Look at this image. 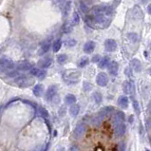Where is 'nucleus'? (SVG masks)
<instances>
[{"mask_svg": "<svg viewBox=\"0 0 151 151\" xmlns=\"http://www.w3.org/2000/svg\"><path fill=\"white\" fill-rule=\"evenodd\" d=\"M114 124V133L116 136L121 137L126 132V124L124 122H118V121H113Z\"/></svg>", "mask_w": 151, "mask_h": 151, "instance_id": "nucleus-1", "label": "nucleus"}, {"mask_svg": "<svg viewBox=\"0 0 151 151\" xmlns=\"http://www.w3.org/2000/svg\"><path fill=\"white\" fill-rule=\"evenodd\" d=\"M57 92H58V87L56 85H51L50 87H49V88L47 89L46 94H45V97H46V100L47 101H52L54 97L57 95Z\"/></svg>", "mask_w": 151, "mask_h": 151, "instance_id": "nucleus-2", "label": "nucleus"}, {"mask_svg": "<svg viewBox=\"0 0 151 151\" xmlns=\"http://www.w3.org/2000/svg\"><path fill=\"white\" fill-rule=\"evenodd\" d=\"M15 83L19 86L20 88H27L29 87L32 84V81L31 79H29L27 76L25 75H18L17 78L15 79Z\"/></svg>", "mask_w": 151, "mask_h": 151, "instance_id": "nucleus-3", "label": "nucleus"}, {"mask_svg": "<svg viewBox=\"0 0 151 151\" xmlns=\"http://www.w3.org/2000/svg\"><path fill=\"white\" fill-rule=\"evenodd\" d=\"M86 130H87V128H86L84 124H77L74 128V130H73V136H74L75 139H80V138H82L85 135Z\"/></svg>", "mask_w": 151, "mask_h": 151, "instance_id": "nucleus-4", "label": "nucleus"}, {"mask_svg": "<svg viewBox=\"0 0 151 151\" xmlns=\"http://www.w3.org/2000/svg\"><path fill=\"white\" fill-rule=\"evenodd\" d=\"M96 83L100 87H106L107 83H109V77H107L106 73L105 72L98 73V75L96 77Z\"/></svg>", "mask_w": 151, "mask_h": 151, "instance_id": "nucleus-5", "label": "nucleus"}, {"mask_svg": "<svg viewBox=\"0 0 151 151\" xmlns=\"http://www.w3.org/2000/svg\"><path fill=\"white\" fill-rule=\"evenodd\" d=\"M0 66L3 67L4 68L12 70L14 68V63L12 62V60L8 57H1L0 58Z\"/></svg>", "mask_w": 151, "mask_h": 151, "instance_id": "nucleus-6", "label": "nucleus"}, {"mask_svg": "<svg viewBox=\"0 0 151 151\" xmlns=\"http://www.w3.org/2000/svg\"><path fill=\"white\" fill-rule=\"evenodd\" d=\"M123 90L126 94L132 95L133 92H134V85L130 81H124L123 84Z\"/></svg>", "mask_w": 151, "mask_h": 151, "instance_id": "nucleus-7", "label": "nucleus"}, {"mask_svg": "<svg viewBox=\"0 0 151 151\" xmlns=\"http://www.w3.org/2000/svg\"><path fill=\"white\" fill-rule=\"evenodd\" d=\"M67 75V79H68L70 84H74L76 82H78L79 80V77H80V72L78 71H70V72H67L66 73Z\"/></svg>", "mask_w": 151, "mask_h": 151, "instance_id": "nucleus-8", "label": "nucleus"}, {"mask_svg": "<svg viewBox=\"0 0 151 151\" xmlns=\"http://www.w3.org/2000/svg\"><path fill=\"white\" fill-rule=\"evenodd\" d=\"M105 49L106 51H109V52L114 51L117 49V43L113 39H107L105 42Z\"/></svg>", "mask_w": 151, "mask_h": 151, "instance_id": "nucleus-9", "label": "nucleus"}, {"mask_svg": "<svg viewBox=\"0 0 151 151\" xmlns=\"http://www.w3.org/2000/svg\"><path fill=\"white\" fill-rule=\"evenodd\" d=\"M107 68H109V72L112 76H116L118 74V70H119V65L116 61H111L109 66H107Z\"/></svg>", "mask_w": 151, "mask_h": 151, "instance_id": "nucleus-10", "label": "nucleus"}, {"mask_svg": "<svg viewBox=\"0 0 151 151\" xmlns=\"http://www.w3.org/2000/svg\"><path fill=\"white\" fill-rule=\"evenodd\" d=\"M16 68L18 70L26 71V70H31L32 68V64L28 61H22L16 65Z\"/></svg>", "mask_w": 151, "mask_h": 151, "instance_id": "nucleus-11", "label": "nucleus"}, {"mask_svg": "<svg viewBox=\"0 0 151 151\" xmlns=\"http://www.w3.org/2000/svg\"><path fill=\"white\" fill-rule=\"evenodd\" d=\"M95 49V43L93 41H88L84 46V51L86 53H91Z\"/></svg>", "mask_w": 151, "mask_h": 151, "instance_id": "nucleus-12", "label": "nucleus"}, {"mask_svg": "<svg viewBox=\"0 0 151 151\" xmlns=\"http://www.w3.org/2000/svg\"><path fill=\"white\" fill-rule=\"evenodd\" d=\"M118 105L120 107L126 109L128 107V98L127 96H120L118 99Z\"/></svg>", "mask_w": 151, "mask_h": 151, "instance_id": "nucleus-13", "label": "nucleus"}, {"mask_svg": "<svg viewBox=\"0 0 151 151\" xmlns=\"http://www.w3.org/2000/svg\"><path fill=\"white\" fill-rule=\"evenodd\" d=\"M32 91L36 97H41L43 92H44V87H43V85H41V84H37L34 86Z\"/></svg>", "mask_w": 151, "mask_h": 151, "instance_id": "nucleus-14", "label": "nucleus"}, {"mask_svg": "<svg viewBox=\"0 0 151 151\" xmlns=\"http://www.w3.org/2000/svg\"><path fill=\"white\" fill-rule=\"evenodd\" d=\"M113 110H114V107L113 106H106V107H104L103 109L100 110V112L98 113V115H100L101 117L104 119L106 115H109V113H111V112L113 111Z\"/></svg>", "mask_w": 151, "mask_h": 151, "instance_id": "nucleus-15", "label": "nucleus"}, {"mask_svg": "<svg viewBox=\"0 0 151 151\" xmlns=\"http://www.w3.org/2000/svg\"><path fill=\"white\" fill-rule=\"evenodd\" d=\"M76 103V96L73 95V94H67L66 96H65V104L66 105H74Z\"/></svg>", "mask_w": 151, "mask_h": 151, "instance_id": "nucleus-16", "label": "nucleus"}, {"mask_svg": "<svg viewBox=\"0 0 151 151\" xmlns=\"http://www.w3.org/2000/svg\"><path fill=\"white\" fill-rule=\"evenodd\" d=\"M80 111V106L74 104V105H71L70 107V114L71 115V117H76L77 115L79 114Z\"/></svg>", "mask_w": 151, "mask_h": 151, "instance_id": "nucleus-17", "label": "nucleus"}, {"mask_svg": "<svg viewBox=\"0 0 151 151\" xmlns=\"http://www.w3.org/2000/svg\"><path fill=\"white\" fill-rule=\"evenodd\" d=\"M51 64H52V59L51 58H45L39 62V66L42 68H48L51 66Z\"/></svg>", "mask_w": 151, "mask_h": 151, "instance_id": "nucleus-18", "label": "nucleus"}, {"mask_svg": "<svg viewBox=\"0 0 151 151\" xmlns=\"http://www.w3.org/2000/svg\"><path fill=\"white\" fill-rule=\"evenodd\" d=\"M99 63V68H105L109 66V64L110 63V60H109V57H107V56H105V57H103L102 59H100V61L98 62Z\"/></svg>", "mask_w": 151, "mask_h": 151, "instance_id": "nucleus-19", "label": "nucleus"}, {"mask_svg": "<svg viewBox=\"0 0 151 151\" xmlns=\"http://www.w3.org/2000/svg\"><path fill=\"white\" fill-rule=\"evenodd\" d=\"M131 66L134 68V70L137 72H140L142 70V64L138 59H133L131 61Z\"/></svg>", "mask_w": 151, "mask_h": 151, "instance_id": "nucleus-20", "label": "nucleus"}, {"mask_svg": "<svg viewBox=\"0 0 151 151\" xmlns=\"http://www.w3.org/2000/svg\"><path fill=\"white\" fill-rule=\"evenodd\" d=\"M102 121H103V118L101 117L100 115H96V116H94V117L92 118L91 120V123L94 127H100L101 126V124H102Z\"/></svg>", "mask_w": 151, "mask_h": 151, "instance_id": "nucleus-21", "label": "nucleus"}, {"mask_svg": "<svg viewBox=\"0 0 151 151\" xmlns=\"http://www.w3.org/2000/svg\"><path fill=\"white\" fill-rule=\"evenodd\" d=\"M124 119H126V116L123 111H117L114 116L113 121H118V122H124Z\"/></svg>", "mask_w": 151, "mask_h": 151, "instance_id": "nucleus-22", "label": "nucleus"}, {"mask_svg": "<svg viewBox=\"0 0 151 151\" xmlns=\"http://www.w3.org/2000/svg\"><path fill=\"white\" fill-rule=\"evenodd\" d=\"M50 42H46V43H44V44H43V46L41 47L40 51H39L40 55L44 54V53H46V52H48L49 50H50Z\"/></svg>", "mask_w": 151, "mask_h": 151, "instance_id": "nucleus-23", "label": "nucleus"}, {"mask_svg": "<svg viewBox=\"0 0 151 151\" xmlns=\"http://www.w3.org/2000/svg\"><path fill=\"white\" fill-rule=\"evenodd\" d=\"M92 96H93V99H94V101H95L96 104H101V102L103 100V96H102V94L100 92H99V91L93 92Z\"/></svg>", "mask_w": 151, "mask_h": 151, "instance_id": "nucleus-24", "label": "nucleus"}, {"mask_svg": "<svg viewBox=\"0 0 151 151\" xmlns=\"http://www.w3.org/2000/svg\"><path fill=\"white\" fill-rule=\"evenodd\" d=\"M53 51L54 52H58V51L60 50V49H61V47H62V41L58 39V40H56L54 43H53Z\"/></svg>", "mask_w": 151, "mask_h": 151, "instance_id": "nucleus-25", "label": "nucleus"}, {"mask_svg": "<svg viewBox=\"0 0 151 151\" xmlns=\"http://www.w3.org/2000/svg\"><path fill=\"white\" fill-rule=\"evenodd\" d=\"M57 62H58V64H60V65H64L65 63L67 62V60H68V56L66 55V54H59L58 56H57Z\"/></svg>", "mask_w": 151, "mask_h": 151, "instance_id": "nucleus-26", "label": "nucleus"}, {"mask_svg": "<svg viewBox=\"0 0 151 151\" xmlns=\"http://www.w3.org/2000/svg\"><path fill=\"white\" fill-rule=\"evenodd\" d=\"M88 62H89V60H88V57H83V58H81V59H80V61L78 62V67H79V68H84V67H86V66H87V65L88 64Z\"/></svg>", "mask_w": 151, "mask_h": 151, "instance_id": "nucleus-27", "label": "nucleus"}, {"mask_svg": "<svg viewBox=\"0 0 151 151\" xmlns=\"http://www.w3.org/2000/svg\"><path fill=\"white\" fill-rule=\"evenodd\" d=\"M49 148V144H46V145H40L36 146L32 151H48Z\"/></svg>", "mask_w": 151, "mask_h": 151, "instance_id": "nucleus-28", "label": "nucleus"}, {"mask_svg": "<svg viewBox=\"0 0 151 151\" xmlns=\"http://www.w3.org/2000/svg\"><path fill=\"white\" fill-rule=\"evenodd\" d=\"M79 21H80V18H79V15L78 14L75 12L74 14H73V16H72V24L73 25H77L79 23Z\"/></svg>", "mask_w": 151, "mask_h": 151, "instance_id": "nucleus-29", "label": "nucleus"}, {"mask_svg": "<svg viewBox=\"0 0 151 151\" xmlns=\"http://www.w3.org/2000/svg\"><path fill=\"white\" fill-rule=\"evenodd\" d=\"M80 9L84 14H88V7L84 2H80Z\"/></svg>", "mask_w": 151, "mask_h": 151, "instance_id": "nucleus-30", "label": "nucleus"}, {"mask_svg": "<svg viewBox=\"0 0 151 151\" xmlns=\"http://www.w3.org/2000/svg\"><path fill=\"white\" fill-rule=\"evenodd\" d=\"M39 110H40V113H41L42 116H44V117H46V118L49 117V112L47 111V109H45L44 106H40Z\"/></svg>", "mask_w": 151, "mask_h": 151, "instance_id": "nucleus-31", "label": "nucleus"}, {"mask_svg": "<svg viewBox=\"0 0 151 151\" xmlns=\"http://www.w3.org/2000/svg\"><path fill=\"white\" fill-rule=\"evenodd\" d=\"M127 37H128V39H130L133 42H136L138 40V35L136 33H128Z\"/></svg>", "mask_w": 151, "mask_h": 151, "instance_id": "nucleus-32", "label": "nucleus"}, {"mask_svg": "<svg viewBox=\"0 0 151 151\" xmlns=\"http://www.w3.org/2000/svg\"><path fill=\"white\" fill-rule=\"evenodd\" d=\"M47 75V71L45 70H40V72H39V74H38V79L39 80H43L46 77Z\"/></svg>", "mask_w": 151, "mask_h": 151, "instance_id": "nucleus-33", "label": "nucleus"}, {"mask_svg": "<svg viewBox=\"0 0 151 151\" xmlns=\"http://www.w3.org/2000/svg\"><path fill=\"white\" fill-rule=\"evenodd\" d=\"M31 74L32 75H33V76H35V77H37L38 76V74H39V72H40V70L39 68H32L31 70Z\"/></svg>", "mask_w": 151, "mask_h": 151, "instance_id": "nucleus-34", "label": "nucleus"}, {"mask_svg": "<svg viewBox=\"0 0 151 151\" xmlns=\"http://www.w3.org/2000/svg\"><path fill=\"white\" fill-rule=\"evenodd\" d=\"M92 88V86L90 83H87V82H85L84 83V89H85V91H88L89 89H91Z\"/></svg>", "mask_w": 151, "mask_h": 151, "instance_id": "nucleus-35", "label": "nucleus"}, {"mask_svg": "<svg viewBox=\"0 0 151 151\" xmlns=\"http://www.w3.org/2000/svg\"><path fill=\"white\" fill-rule=\"evenodd\" d=\"M133 106H134V109H135V111L137 112L138 114L140 113V109H139V105H138V103L134 100L133 101Z\"/></svg>", "mask_w": 151, "mask_h": 151, "instance_id": "nucleus-36", "label": "nucleus"}, {"mask_svg": "<svg viewBox=\"0 0 151 151\" xmlns=\"http://www.w3.org/2000/svg\"><path fill=\"white\" fill-rule=\"evenodd\" d=\"M67 45L68 47H73V46H75L76 45V41L74 39H70L68 42H67Z\"/></svg>", "mask_w": 151, "mask_h": 151, "instance_id": "nucleus-37", "label": "nucleus"}, {"mask_svg": "<svg viewBox=\"0 0 151 151\" xmlns=\"http://www.w3.org/2000/svg\"><path fill=\"white\" fill-rule=\"evenodd\" d=\"M70 31H71V27L70 25H65V27H64V32H66V33H68V32H70Z\"/></svg>", "mask_w": 151, "mask_h": 151, "instance_id": "nucleus-38", "label": "nucleus"}, {"mask_svg": "<svg viewBox=\"0 0 151 151\" xmlns=\"http://www.w3.org/2000/svg\"><path fill=\"white\" fill-rule=\"evenodd\" d=\"M124 72H126V74H127V76L132 77V70H131V68H126V70H124Z\"/></svg>", "mask_w": 151, "mask_h": 151, "instance_id": "nucleus-39", "label": "nucleus"}, {"mask_svg": "<svg viewBox=\"0 0 151 151\" xmlns=\"http://www.w3.org/2000/svg\"><path fill=\"white\" fill-rule=\"evenodd\" d=\"M68 151H80V149H79V147L77 145H71L70 147V149H68Z\"/></svg>", "mask_w": 151, "mask_h": 151, "instance_id": "nucleus-40", "label": "nucleus"}, {"mask_svg": "<svg viewBox=\"0 0 151 151\" xmlns=\"http://www.w3.org/2000/svg\"><path fill=\"white\" fill-rule=\"evenodd\" d=\"M99 61H100V56H99V55L93 56V58H92V62L93 63H96V62H99Z\"/></svg>", "mask_w": 151, "mask_h": 151, "instance_id": "nucleus-41", "label": "nucleus"}, {"mask_svg": "<svg viewBox=\"0 0 151 151\" xmlns=\"http://www.w3.org/2000/svg\"><path fill=\"white\" fill-rule=\"evenodd\" d=\"M119 151H126V145H124V143L120 144V145H119Z\"/></svg>", "mask_w": 151, "mask_h": 151, "instance_id": "nucleus-42", "label": "nucleus"}, {"mask_svg": "<svg viewBox=\"0 0 151 151\" xmlns=\"http://www.w3.org/2000/svg\"><path fill=\"white\" fill-rule=\"evenodd\" d=\"M147 11H148V12L151 14V4H149L148 5V7H147Z\"/></svg>", "mask_w": 151, "mask_h": 151, "instance_id": "nucleus-43", "label": "nucleus"}, {"mask_svg": "<svg viewBox=\"0 0 151 151\" xmlns=\"http://www.w3.org/2000/svg\"><path fill=\"white\" fill-rule=\"evenodd\" d=\"M2 109H3V106L0 105V114H1V111H2Z\"/></svg>", "mask_w": 151, "mask_h": 151, "instance_id": "nucleus-44", "label": "nucleus"}]
</instances>
